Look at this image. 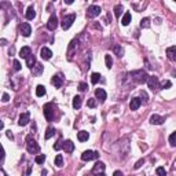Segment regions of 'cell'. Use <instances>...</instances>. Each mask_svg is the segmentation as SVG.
<instances>
[{"mask_svg":"<svg viewBox=\"0 0 176 176\" xmlns=\"http://www.w3.org/2000/svg\"><path fill=\"white\" fill-rule=\"evenodd\" d=\"M26 149L30 154H37L39 151H40V146L37 145V142L33 139V136L32 135L26 136Z\"/></svg>","mask_w":176,"mask_h":176,"instance_id":"cell-1","label":"cell"},{"mask_svg":"<svg viewBox=\"0 0 176 176\" xmlns=\"http://www.w3.org/2000/svg\"><path fill=\"white\" fill-rule=\"evenodd\" d=\"M131 77H132V80H134L135 83H138V84L147 83V78H149V76H147V73H146L145 70H136V72H132Z\"/></svg>","mask_w":176,"mask_h":176,"instance_id":"cell-2","label":"cell"},{"mask_svg":"<svg viewBox=\"0 0 176 176\" xmlns=\"http://www.w3.org/2000/svg\"><path fill=\"white\" fill-rule=\"evenodd\" d=\"M43 112H44V117L47 121H52L54 120V105L52 103H47L44 105V107H43Z\"/></svg>","mask_w":176,"mask_h":176,"instance_id":"cell-3","label":"cell"},{"mask_svg":"<svg viewBox=\"0 0 176 176\" xmlns=\"http://www.w3.org/2000/svg\"><path fill=\"white\" fill-rule=\"evenodd\" d=\"M74 18H76V15L74 14H70V15H66L65 18L62 19V28H63V30H68L69 28L72 26V23L74 22Z\"/></svg>","mask_w":176,"mask_h":176,"instance_id":"cell-4","label":"cell"},{"mask_svg":"<svg viewBox=\"0 0 176 176\" xmlns=\"http://www.w3.org/2000/svg\"><path fill=\"white\" fill-rule=\"evenodd\" d=\"M96 158H99V154L96 153V151H92V150H86L81 154L83 161H91V160H96Z\"/></svg>","mask_w":176,"mask_h":176,"instance_id":"cell-5","label":"cell"},{"mask_svg":"<svg viewBox=\"0 0 176 176\" xmlns=\"http://www.w3.org/2000/svg\"><path fill=\"white\" fill-rule=\"evenodd\" d=\"M100 7L99 6H95V4H92V6H90L88 7V11H87V15L90 17V18H95V17H98L100 14Z\"/></svg>","mask_w":176,"mask_h":176,"instance_id":"cell-6","label":"cell"},{"mask_svg":"<svg viewBox=\"0 0 176 176\" xmlns=\"http://www.w3.org/2000/svg\"><path fill=\"white\" fill-rule=\"evenodd\" d=\"M147 86H149V88L151 91H156L160 87V81H158V78L156 76H151L147 78Z\"/></svg>","mask_w":176,"mask_h":176,"instance_id":"cell-7","label":"cell"},{"mask_svg":"<svg viewBox=\"0 0 176 176\" xmlns=\"http://www.w3.org/2000/svg\"><path fill=\"white\" fill-rule=\"evenodd\" d=\"M19 32H21V35L22 36H25V37H29L30 36V33H32V28H30V25L28 22H23L21 26H19Z\"/></svg>","mask_w":176,"mask_h":176,"instance_id":"cell-8","label":"cell"},{"mask_svg":"<svg viewBox=\"0 0 176 176\" xmlns=\"http://www.w3.org/2000/svg\"><path fill=\"white\" fill-rule=\"evenodd\" d=\"M57 28H58V18H57V15H51L48 22H47V29L48 30H55Z\"/></svg>","mask_w":176,"mask_h":176,"instance_id":"cell-9","label":"cell"},{"mask_svg":"<svg viewBox=\"0 0 176 176\" xmlns=\"http://www.w3.org/2000/svg\"><path fill=\"white\" fill-rule=\"evenodd\" d=\"M62 149L66 151V153H73V150H74V143H73L72 140H63L62 143Z\"/></svg>","mask_w":176,"mask_h":176,"instance_id":"cell-10","label":"cell"},{"mask_svg":"<svg viewBox=\"0 0 176 176\" xmlns=\"http://www.w3.org/2000/svg\"><path fill=\"white\" fill-rule=\"evenodd\" d=\"M29 121H30V114L28 113V112H26V113H22V114H21V116H19L18 124H19V125H21V127H25V125H26V124H28V122H29Z\"/></svg>","mask_w":176,"mask_h":176,"instance_id":"cell-11","label":"cell"},{"mask_svg":"<svg viewBox=\"0 0 176 176\" xmlns=\"http://www.w3.org/2000/svg\"><path fill=\"white\" fill-rule=\"evenodd\" d=\"M40 57L41 59H44V61H48V59L52 57V52H51L50 48H47V47H43L40 50Z\"/></svg>","mask_w":176,"mask_h":176,"instance_id":"cell-12","label":"cell"},{"mask_svg":"<svg viewBox=\"0 0 176 176\" xmlns=\"http://www.w3.org/2000/svg\"><path fill=\"white\" fill-rule=\"evenodd\" d=\"M105 164L103 163H100V161H98V163L94 165V168H92V173L94 175H98V173H102V172L105 171Z\"/></svg>","mask_w":176,"mask_h":176,"instance_id":"cell-13","label":"cell"},{"mask_svg":"<svg viewBox=\"0 0 176 176\" xmlns=\"http://www.w3.org/2000/svg\"><path fill=\"white\" fill-rule=\"evenodd\" d=\"M140 105H142V99L139 98H132L131 102H129V109L131 110H138L140 107Z\"/></svg>","mask_w":176,"mask_h":176,"instance_id":"cell-14","label":"cell"},{"mask_svg":"<svg viewBox=\"0 0 176 176\" xmlns=\"http://www.w3.org/2000/svg\"><path fill=\"white\" fill-rule=\"evenodd\" d=\"M164 121H165V118L160 117L158 114H153V116L150 117V122H151V124H154V125H161Z\"/></svg>","mask_w":176,"mask_h":176,"instance_id":"cell-15","label":"cell"},{"mask_svg":"<svg viewBox=\"0 0 176 176\" xmlns=\"http://www.w3.org/2000/svg\"><path fill=\"white\" fill-rule=\"evenodd\" d=\"M95 96H96L100 102H105V100H106V92H105V90H102V88H96V90H95Z\"/></svg>","mask_w":176,"mask_h":176,"instance_id":"cell-16","label":"cell"},{"mask_svg":"<svg viewBox=\"0 0 176 176\" xmlns=\"http://www.w3.org/2000/svg\"><path fill=\"white\" fill-rule=\"evenodd\" d=\"M25 17H26V19H33L35 17H36V11H35V7L33 6H29L26 10V13H25Z\"/></svg>","mask_w":176,"mask_h":176,"instance_id":"cell-17","label":"cell"},{"mask_svg":"<svg viewBox=\"0 0 176 176\" xmlns=\"http://www.w3.org/2000/svg\"><path fill=\"white\" fill-rule=\"evenodd\" d=\"M30 54H32L30 47H22V48L19 50V57H21V58H23V59H26Z\"/></svg>","mask_w":176,"mask_h":176,"instance_id":"cell-18","label":"cell"},{"mask_svg":"<svg viewBox=\"0 0 176 176\" xmlns=\"http://www.w3.org/2000/svg\"><path fill=\"white\" fill-rule=\"evenodd\" d=\"M167 55H168V58L171 59V61H175L176 59V47L175 45H172V47H169L167 50Z\"/></svg>","mask_w":176,"mask_h":176,"instance_id":"cell-19","label":"cell"},{"mask_svg":"<svg viewBox=\"0 0 176 176\" xmlns=\"http://www.w3.org/2000/svg\"><path fill=\"white\" fill-rule=\"evenodd\" d=\"M51 83H52V84H54L57 88H59V87H62L63 80H62V77L58 74V76H54L52 78H51Z\"/></svg>","mask_w":176,"mask_h":176,"instance_id":"cell-20","label":"cell"},{"mask_svg":"<svg viewBox=\"0 0 176 176\" xmlns=\"http://www.w3.org/2000/svg\"><path fill=\"white\" fill-rule=\"evenodd\" d=\"M88 138H90V134H88L87 131L77 132V139L80 140V142H86V140H88Z\"/></svg>","mask_w":176,"mask_h":176,"instance_id":"cell-21","label":"cell"},{"mask_svg":"<svg viewBox=\"0 0 176 176\" xmlns=\"http://www.w3.org/2000/svg\"><path fill=\"white\" fill-rule=\"evenodd\" d=\"M113 52L117 55L118 58H121L122 55H124V50H122V47L120 44H114L113 45Z\"/></svg>","mask_w":176,"mask_h":176,"instance_id":"cell-22","label":"cell"},{"mask_svg":"<svg viewBox=\"0 0 176 176\" xmlns=\"http://www.w3.org/2000/svg\"><path fill=\"white\" fill-rule=\"evenodd\" d=\"M73 107L78 110V109L81 107V96H74L73 98Z\"/></svg>","mask_w":176,"mask_h":176,"instance_id":"cell-23","label":"cell"},{"mask_svg":"<svg viewBox=\"0 0 176 176\" xmlns=\"http://www.w3.org/2000/svg\"><path fill=\"white\" fill-rule=\"evenodd\" d=\"M26 65L30 69H33V65H36V59H35V55H33V54H30L26 58Z\"/></svg>","mask_w":176,"mask_h":176,"instance_id":"cell-24","label":"cell"},{"mask_svg":"<svg viewBox=\"0 0 176 176\" xmlns=\"http://www.w3.org/2000/svg\"><path fill=\"white\" fill-rule=\"evenodd\" d=\"M55 128H52V127H48L47 128V131H45V135H44V138L45 139H50V138H52V136L55 135Z\"/></svg>","mask_w":176,"mask_h":176,"instance_id":"cell-25","label":"cell"},{"mask_svg":"<svg viewBox=\"0 0 176 176\" xmlns=\"http://www.w3.org/2000/svg\"><path fill=\"white\" fill-rule=\"evenodd\" d=\"M129 22H131V14H129V13H125V14H124V17L121 18V23L124 25V26H127V25H128Z\"/></svg>","mask_w":176,"mask_h":176,"instance_id":"cell-26","label":"cell"},{"mask_svg":"<svg viewBox=\"0 0 176 176\" xmlns=\"http://www.w3.org/2000/svg\"><path fill=\"white\" fill-rule=\"evenodd\" d=\"M122 11H124V7H122L121 4H117L116 7H114V15H116L117 18H120V17H121Z\"/></svg>","mask_w":176,"mask_h":176,"instance_id":"cell-27","label":"cell"},{"mask_svg":"<svg viewBox=\"0 0 176 176\" xmlns=\"http://www.w3.org/2000/svg\"><path fill=\"white\" fill-rule=\"evenodd\" d=\"M36 95H37V96H44V95H45L44 86H37L36 87Z\"/></svg>","mask_w":176,"mask_h":176,"instance_id":"cell-28","label":"cell"},{"mask_svg":"<svg viewBox=\"0 0 176 176\" xmlns=\"http://www.w3.org/2000/svg\"><path fill=\"white\" fill-rule=\"evenodd\" d=\"M55 165H57L58 168L63 167V157L61 156V154H58V156L55 157Z\"/></svg>","mask_w":176,"mask_h":176,"instance_id":"cell-29","label":"cell"},{"mask_svg":"<svg viewBox=\"0 0 176 176\" xmlns=\"http://www.w3.org/2000/svg\"><path fill=\"white\" fill-rule=\"evenodd\" d=\"M105 62H106V68H112V66H113V59H112V57H110V55H105Z\"/></svg>","mask_w":176,"mask_h":176,"instance_id":"cell-30","label":"cell"},{"mask_svg":"<svg viewBox=\"0 0 176 176\" xmlns=\"http://www.w3.org/2000/svg\"><path fill=\"white\" fill-rule=\"evenodd\" d=\"M99 80H100L99 73H92V74H91V81H92V84H96Z\"/></svg>","mask_w":176,"mask_h":176,"instance_id":"cell-31","label":"cell"},{"mask_svg":"<svg viewBox=\"0 0 176 176\" xmlns=\"http://www.w3.org/2000/svg\"><path fill=\"white\" fill-rule=\"evenodd\" d=\"M169 145H171L172 147L176 146V132H172L171 136H169Z\"/></svg>","mask_w":176,"mask_h":176,"instance_id":"cell-32","label":"cell"},{"mask_svg":"<svg viewBox=\"0 0 176 176\" xmlns=\"http://www.w3.org/2000/svg\"><path fill=\"white\" fill-rule=\"evenodd\" d=\"M140 28H145V29L150 28V19L149 18H143V19H142V21H140Z\"/></svg>","mask_w":176,"mask_h":176,"instance_id":"cell-33","label":"cell"},{"mask_svg":"<svg viewBox=\"0 0 176 176\" xmlns=\"http://www.w3.org/2000/svg\"><path fill=\"white\" fill-rule=\"evenodd\" d=\"M172 87V83L169 81V80H167V81L161 83V86L158 87V88H161V90H168V88H171Z\"/></svg>","mask_w":176,"mask_h":176,"instance_id":"cell-34","label":"cell"},{"mask_svg":"<svg viewBox=\"0 0 176 176\" xmlns=\"http://www.w3.org/2000/svg\"><path fill=\"white\" fill-rule=\"evenodd\" d=\"M35 161H36V164H44L45 156H44V154H39V156L35 158Z\"/></svg>","mask_w":176,"mask_h":176,"instance_id":"cell-35","label":"cell"},{"mask_svg":"<svg viewBox=\"0 0 176 176\" xmlns=\"http://www.w3.org/2000/svg\"><path fill=\"white\" fill-rule=\"evenodd\" d=\"M156 172H157V176H167V171H165V168H163V167H158L157 169H156Z\"/></svg>","mask_w":176,"mask_h":176,"instance_id":"cell-36","label":"cell"},{"mask_svg":"<svg viewBox=\"0 0 176 176\" xmlns=\"http://www.w3.org/2000/svg\"><path fill=\"white\" fill-rule=\"evenodd\" d=\"M13 65H14V70H15V72H19V70H21V63H19V61L15 59Z\"/></svg>","mask_w":176,"mask_h":176,"instance_id":"cell-37","label":"cell"},{"mask_svg":"<svg viewBox=\"0 0 176 176\" xmlns=\"http://www.w3.org/2000/svg\"><path fill=\"white\" fill-rule=\"evenodd\" d=\"M62 143H63V142L59 139L58 142H57V143L54 145V150H61V149H62Z\"/></svg>","mask_w":176,"mask_h":176,"instance_id":"cell-38","label":"cell"},{"mask_svg":"<svg viewBox=\"0 0 176 176\" xmlns=\"http://www.w3.org/2000/svg\"><path fill=\"white\" fill-rule=\"evenodd\" d=\"M87 105H88L90 107H95V106H96V100H95V99H88Z\"/></svg>","mask_w":176,"mask_h":176,"instance_id":"cell-39","label":"cell"},{"mask_svg":"<svg viewBox=\"0 0 176 176\" xmlns=\"http://www.w3.org/2000/svg\"><path fill=\"white\" fill-rule=\"evenodd\" d=\"M87 88H88V86H87L86 83H80V84H78V90L80 91H86Z\"/></svg>","mask_w":176,"mask_h":176,"instance_id":"cell-40","label":"cell"},{"mask_svg":"<svg viewBox=\"0 0 176 176\" xmlns=\"http://www.w3.org/2000/svg\"><path fill=\"white\" fill-rule=\"evenodd\" d=\"M140 96L143 98V100H145V102H147V100H149V96H147V94H146L145 91H140Z\"/></svg>","mask_w":176,"mask_h":176,"instance_id":"cell-41","label":"cell"},{"mask_svg":"<svg viewBox=\"0 0 176 176\" xmlns=\"http://www.w3.org/2000/svg\"><path fill=\"white\" fill-rule=\"evenodd\" d=\"M143 163H145V160H139V161L135 164V167H134V168H135V169H139V168L142 167V164H143Z\"/></svg>","mask_w":176,"mask_h":176,"instance_id":"cell-42","label":"cell"},{"mask_svg":"<svg viewBox=\"0 0 176 176\" xmlns=\"http://www.w3.org/2000/svg\"><path fill=\"white\" fill-rule=\"evenodd\" d=\"M3 158H4V149L0 145V161H3Z\"/></svg>","mask_w":176,"mask_h":176,"instance_id":"cell-43","label":"cell"},{"mask_svg":"<svg viewBox=\"0 0 176 176\" xmlns=\"http://www.w3.org/2000/svg\"><path fill=\"white\" fill-rule=\"evenodd\" d=\"M1 98H3V102H8L10 100V96H8V94H3V96H1Z\"/></svg>","mask_w":176,"mask_h":176,"instance_id":"cell-44","label":"cell"},{"mask_svg":"<svg viewBox=\"0 0 176 176\" xmlns=\"http://www.w3.org/2000/svg\"><path fill=\"white\" fill-rule=\"evenodd\" d=\"M7 138H8V139H11V140L14 139V135H13V132H11V131H7Z\"/></svg>","mask_w":176,"mask_h":176,"instance_id":"cell-45","label":"cell"},{"mask_svg":"<svg viewBox=\"0 0 176 176\" xmlns=\"http://www.w3.org/2000/svg\"><path fill=\"white\" fill-rule=\"evenodd\" d=\"M113 176H124V175H122L121 171H116V172L113 173Z\"/></svg>","mask_w":176,"mask_h":176,"instance_id":"cell-46","label":"cell"},{"mask_svg":"<svg viewBox=\"0 0 176 176\" xmlns=\"http://www.w3.org/2000/svg\"><path fill=\"white\" fill-rule=\"evenodd\" d=\"M3 128H4V122L0 120V129H3Z\"/></svg>","mask_w":176,"mask_h":176,"instance_id":"cell-47","label":"cell"},{"mask_svg":"<svg viewBox=\"0 0 176 176\" xmlns=\"http://www.w3.org/2000/svg\"><path fill=\"white\" fill-rule=\"evenodd\" d=\"M65 3H66V4H72L73 0H65Z\"/></svg>","mask_w":176,"mask_h":176,"instance_id":"cell-48","label":"cell"},{"mask_svg":"<svg viewBox=\"0 0 176 176\" xmlns=\"http://www.w3.org/2000/svg\"><path fill=\"white\" fill-rule=\"evenodd\" d=\"M6 176H7V175H6Z\"/></svg>","mask_w":176,"mask_h":176,"instance_id":"cell-49","label":"cell"}]
</instances>
